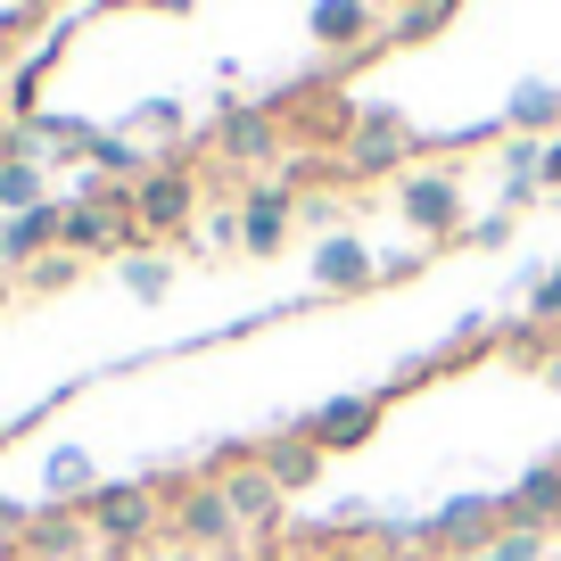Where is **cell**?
<instances>
[{
    "label": "cell",
    "instance_id": "obj_1",
    "mask_svg": "<svg viewBox=\"0 0 561 561\" xmlns=\"http://www.w3.org/2000/svg\"><path fill=\"white\" fill-rule=\"evenodd\" d=\"M83 520H91V545H100L107 561L149 553V545L165 537V495H158V479H107L83 504Z\"/></svg>",
    "mask_w": 561,
    "mask_h": 561
},
{
    "label": "cell",
    "instance_id": "obj_2",
    "mask_svg": "<svg viewBox=\"0 0 561 561\" xmlns=\"http://www.w3.org/2000/svg\"><path fill=\"white\" fill-rule=\"evenodd\" d=\"M133 224H140V248H165L174 231H198V174L182 158H158L133 182Z\"/></svg>",
    "mask_w": 561,
    "mask_h": 561
},
{
    "label": "cell",
    "instance_id": "obj_3",
    "mask_svg": "<svg viewBox=\"0 0 561 561\" xmlns=\"http://www.w3.org/2000/svg\"><path fill=\"white\" fill-rule=\"evenodd\" d=\"M397 215L413 224L421 248L462 240V231H471V215H462V182L446 174V165H404V174H397Z\"/></svg>",
    "mask_w": 561,
    "mask_h": 561
},
{
    "label": "cell",
    "instance_id": "obj_4",
    "mask_svg": "<svg viewBox=\"0 0 561 561\" xmlns=\"http://www.w3.org/2000/svg\"><path fill=\"white\" fill-rule=\"evenodd\" d=\"M165 537H174L182 553H231L240 520H231L215 479H191V488H174V504H165Z\"/></svg>",
    "mask_w": 561,
    "mask_h": 561
},
{
    "label": "cell",
    "instance_id": "obj_5",
    "mask_svg": "<svg viewBox=\"0 0 561 561\" xmlns=\"http://www.w3.org/2000/svg\"><path fill=\"white\" fill-rule=\"evenodd\" d=\"M380 421H388V404L371 397V388H347V397H322L314 413H298V430L322 446V455H355V446L380 438Z\"/></svg>",
    "mask_w": 561,
    "mask_h": 561
},
{
    "label": "cell",
    "instance_id": "obj_6",
    "mask_svg": "<svg viewBox=\"0 0 561 561\" xmlns=\"http://www.w3.org/2000/svg\"><path fill=\"white\" fill-rule=\"evenodd\" d=\"M224 165H273L289 140H280L273 107H240V100H215V140H207Z\"/></svg>",
    "mask_w": 561,
    "mask_h": 561
},
{
    "label": "cell",
    "instance_id": "obj_7",
    "mask_svg": "<svg viewBox=\"0 0 561 561\" xmlns=\"http://www.w3.org/2000/svg\"><path fill=\"white\" fill-rule=\"evenodd\" d=\"M430 528H438V553H488L495 537H504V495L471 488V495H446L438 512H430Z\"/></svg>",
    "mask_w": 561,
    "mask_h": 561
},
{
    "label": "cell",
    "instance_id": "obj_8",
    "mask_svg": "<svg viewBox=\"0 0 561 561\" xmlns=\"http://www.w3.org/2000/svg\"><path fill=\"white\" fill-rule=\"evenodd\" d=\"M404 158H413L404 124L388 116V107H364V116H355L347 158H339V174H347V182H371V174H404Z\"/></svg>",
    "mask_w": 561,
    "mask_h": 561
},
{
    "label": "cell",
    "instance_id": "obj_9",
    "mask_svg": "<svg viewBox=\"0 0 561 561\" xmlns=\"http://www.w3.org/2000/svg\"><path fill=\"white\" fill-rule=\"evenodd\" d=\"M306 273H314L322 298H347V289H371V280H380V248H371L364 231H331V240H314Z\"/></svg>",
    "mask_w": 561,
    "mask_h": 561
},
{
    "label": "cell",
    "instance_id": "obj_10",
    "mask_svg": "<svg viewBox=\"0 0 561 561\" xmlns=\"http://www.w3.org/2000/svg\"><path fill=\"white\" fill-rule=\"evenodd\" d=\"M504 528H528V537H553L561 528V455L528 462V471L504 488Z\"/></svg>",
    "mask_w": 561,
    "mask_h": 561
},
{
    "label": "cell",
    "instance_id": "obj_11",
    "mask_svg": "<svg viewBox=\"0 0 561 561\" xmlns=\"http://www.w3.org/2000/svg\"><path fill=\"white\" fill-rule=\"evenodd\" d=\"M322 462H331V455H322V446L306 438L298 421H289V430H273V438H256V471L273 479L280 495H306V488H322Z\"/></svg>",
    "mask_w": 561,
    "mask_h": 561
},
{
    "label": "cell",
    "instance_id": "obj_12",
    "mask_svg": "<svg viewBox=\"0 0 561 561\" xmlns=\"http://www.w3.org/2000/svg\"><path fill=\"white\" fill-rule=\"evenodd\" d=\"M224 488V504H231V520H240V537H273L280 520H289V495L273 488V479L256 471V462H240V471H224L215 479Z\"/></svg>",
    "mask_w": 561,
    "mask_h": 561
},
{
    "label": "cell",
    "instance_id": "obj_13",
    "mask_svg": "<svg viewBox=\"0 0 561 561\" xmlns=\"http://www.w3.org/2000/svg\"><path fill=\"white\" fill-rule=\"evenodd\" d=\"M306 34H314L322 50L355 58V50L380 42V0H314V9H306Z\"/></svg>",
    "mask_w": 561,
    "mask_h": 561
},
{
    "label": "cell",
    "instance_id": "obj_14",
    "mask_svg": "<svg viewBox=\"0 0 561 561\" xmlns=\"http://www.w3.org/2000/svg\"><path fill=\"white\" fill-rule=\"evenodd\" d=\"M289 231H298V198L280 191V182L240 198V256H280V248H289Z\"/></svg>",
    "mask_w": 561,
    "mask_h": 561
},
{
    "label": "cell",
    "instance_id": "obj_15",
    "mask_svg": "<svg viewBox=\"0 0 561 561\" xmlns=\"http://www.w3.org/2000/svg\"><path fill=\"white\" fill-rule=\"evenodd\" d=\"M83 553H100V545H91V520L75 504H42L34 528H25V561H83Z\"/></svg>",
    "mask_w": 561,
    "mask_h": 561
},
{
    "label": "cell",
    "instance_id": "obj_16",
    "mask_svg": "<svg viewBox=\"0 0 561 561\" xmlns=\"http://www.w3.org/2000/svg\"><path fill=\"white\" fill-rule=\"evenodd\" d=\"M100 488H107V471H100L91 446H50V462H42V504H75L83 512Z\"/></svg>",
    "mask_w": 561,
    "mask_h": 561
},
{
    "label": "cell",
    "instance_id": "obj_17",
    "mask_svg": "<svg viewBox=\"0 0 561 561\" xmlns=\"http://www.w3.org/2000/svg\"><path fill=\"white\" fill-rule=\"evenodd\" d=\"M504 133H528V140H553L561 133V83H553V75H520V83H512Z\"/></svg>",
    "mask_w": 561,
    "mask_h": 561
},
{
    "label": "cell",
    "instance_id": "obj_18",
    "mask_svg": "<svg viewBox=\"0 0 561 561\" xmlns=\"http://www.w3.org/2000/svg\"><path fill=\"white\" fill-rule=\"evenodd\" d=\"M83 165H91L100 182H124V191H133V182L149 174V165H158V149H149V140H133V133L116 124V133H100V140L83 149Z\"/></svg>",
    "mask_w": 561,
    "mask_h": 561
},
{
    "label": "cell",
    "instance_id": "obj_19",
    "mask_svg": "<svg viewBox=\"0 0 561 561\" xmlns=\"http://www.w3.org/2000/svg\"><path fill=\"white\" fill-rule=\"evenodd\" d=\"M495 174H504V207H528V198L545 191V140L504 133V149H495Z\"/></svg>",
    "mask_w": 561,
    "mask_h": 561
},
{
    "label": "cell",
    "instance_id": "obj_20",
    "mask_svg": "<svg viewBox=\"0 0 561 561\" xmlns=\"http://www.w3.org/2000/svg\"><path fill=\"white\" fill-rule=\"evenodd\" d=\"M116 280H124V298L165 306L174 298V256H165V248H133V256H116Z\"/></svg>",
    "mask_w": 561,
    "mask_h": 561
},
{
    "label": "cell",
    "instance_id": "obj_21",
    "mask_svg": "<svg viewBox=\"0 0 561 561\" xmlns=\"http://www.w3.org/2000/svg\"><path fill=\"white\" fill-rule=\"evenodd\" d=\"M0 224H9V240H18V264H34V256H50L58 231H67V198H42V207L0 215Z\"/></svg>",
    "mask_w": 561,
    "mask_h": 561
},
{
    "label": "cell",
    "instance_id": "obj_22",
    "mask_svg": "<svg viewBox=\"0 0 561 561\" xmlns=\"http://www.w3.org/2000/svg\"><path fill=\"white\" fill-rule=\"evenodd\" d=\"M124 133H133V140H149V149H158V140H191V116H182L174 100H140L133 116H124Z\"/></svg>",
    "mask_w": 561,
    "mask_h": 561
},
{
    "label": "cell",
    "instance_id": "obj_23",
    "mask_svg": "<svg viewBox=\"0 0 561 561\" xmlns=\"http://www.w3.org/2000/svg\"><path fill=\"white\" fill-rule=\"evenodd\" d=\"M42 165H25V158H0V215H25V207H42Z\"/></svg>",
    "mask_w": 561,
    "mask_h": 561
},
{
    "label": "cell",
    "instance_id": "obj_24",
    "mask_svg": "<svg viewBox=\"0 0 561 561\" xmlns=\"http://www.w3.org/2000/svg\"><path fill=\"white\" fill-rule=\"evenodd\" d=\"M75 273H83V256H75V248H50V256H34L18 280L34 289V298H58V289H75Z\"/></svg>",
    "mask_w": 561,
    "mask_h": 561
},
{
    "label": "cell",
    "instance_id": "obj_25",
    "mask_svg": "<svg viewBox=\"0 0 561 561\" xmlns=\"http://www.w3.org/2000/svg\"><path fill=\"white\" fill-rule=\"evenodd\" d=\"M446 18H455V9H446V0H413V9H404V18L397 25H388V34L380 42H430V34H438V25Z\"/></svg>",
    "mask_w": 561,
    "mask_h": 561
},
{
    "label": "cell",
    "instance_id": "obj_26",
    "mask_svg": "<svg viewBox=\"0 0 561 561\" xmlns=\"http://www.w3.org/2000/svg\"><path fill=\"white\" fill-rule=\"evenodd\" d=\"M198 240H207L215 256H240V207H215V215H198Z\"/></svg>",
    "mask_w": 561,
    "mask_h": 561
},
{
    "label": "cell",
    "instance_id": "obj_27",
    "mask_svg": "<svg viewBox=\"0 0 561 561\" xmlns=\"http://www.w3.org/2000/svg\"><path fill=\"white\" fill-rule=\"evenodd\" d=\"M528 314H537V322H561V264H545V273L528 280Z\"/></svg>",
    "mask_w": 561,
    "mask_h": 561
},
{
    "label": "cell",
    "instance_id": "obj_28",
    "mask_svg": "<svg viewBox=\"0 0 561 561\" xmlns=\"http://www.w3.org/2000/svg\"><path fill=\"white\" fill-rule=\"evenodd\" d=\"M488 561H545V537H528V528H504V537L488 545Z\"/></svg>",
    "mask_w": 561,
    "mask_h": 561
},
{
    "label": "cell",
    "instance_id": "obj_29",
    "mask_svg": "<svg viewBox=\"0 0 561 561\" xmlns=\"http://www.w3.org/2000/svg\"><path fill=\"white\" fill-rule=\"evenodd\" d=\"M471 248H504L512 240V207H495V215H471V231H462Z\"/></svg>",
    "mask_w": 561,
    "mask_h": 561
},
{
    "label": "cell",
    "instance_id": "obj_30",
    "mask_svg": "<svg viewBox=\"0 0 561 561\" xmlns=\"http://www.w3.org/2000/svg\"><path fill=\"white\" fill-rule=\"evenodd\" d=\"M34 512L42 504H25V495H0V537H9V528H34Z\"/></svg>",
    "mask_w": 561,
    "mask_h": 561
},
{
    "label": "cell",
    "instance_id": "obj_31",
    "mask_svg": "<svg viewBox=\"0 0 561 561\" xmlns=\"http://www.w3.org/2000/svg\"><path fill=\"white\" fill-rule=\"evenodd\" d=\"M124 9H149V0H75V18H124Z\"/></svg>",
    "mask_w": 561,
    "mask_h": 561
},
{
    "label": "cell",
    "instance_id": "obj_32",
    "mask_svg": "<svg viewBox=\"0 0 561 561\" xmlns=\"http://www.w3.org/2000/svg\"><path fill=\"white\" fill-rule=\"evenodd\" d=\"M545 191H561V133L545 140Z\"/></svg>",
    "mask_w": 561,
    "mask_h": 561
},
{
    "label": "cell",
    "instance_id": "obj_33",
    "mask_svg": "<svg viewBox=\"0 0 561 561\" xmlns=\"http://www.w3.org/2000/svg\"><path fill=\"white\" fill-rule=\"evenodd\" d=\"M149 9H158V18H191L198 0H149Z\"/></svg>",
    "mask_w": 561,
    "mask_h": 561
},
{
    "label": "cell",
    "instance_id": "obj_34",
    "mask_svg": "<svg viewBox=\"0 0 561 561\" xmlns=\"http://www.w3.org/2000/svg\"><path fill=\"white\" fill-rule=\"evenodd\" d=\"M9 67H18V42H9V25H0V75H9Z\"/></svg>",
    "mask_w": 561,
    "mask_h": 561
},
{
    "label": "cell",
    "instance_id": "obj_35",
    "mask_svg": "<svg viewBox=\"0 0 561 561\" xmlns=\"http://www.w3.org/2000/svg\"><path fill=\"white\" fill-rule=\"evenodd\" d=\"M149 561H198V553H182V545H165V553H149Z\"/></svg>",
    "mask_w": 561,
    "mask_h": 561
},
{
    "label": "cell",
    "instance_id": "obj_36",
    "mask_svg": "<svg viewBox=\"0 0 561 561\" xmlns=\"http://www.w3.org/2000/svg\"><path fill=\"white\" fill-rule=\"evenodd\" d=\"M0 9H50V0H0Z\"/></svg>",
    "mask_w": 561,
    "mask_h": 561
},
{
    "label": "cell",
    "instance_id": "obj_37",
    "mask_svg": "<svg viewBox=\"0 0 561 561\" xmlns=\"http://www.w3.org/2000/svg\"><path fill=\"white\" fill-rule=\"evenodd\" d=\"M455 561H488V553H455Z\"/></svg>",
    "mask_w": 561,
    "mask_h": 561
}]
</instances>
